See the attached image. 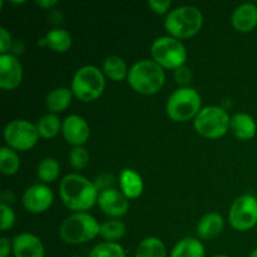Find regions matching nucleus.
<instances>
[{"instance_id":"nucleus-38","label":"nucleus","mask_w":257,"mask_h":257,"mask_svg":"<svg viewBox=\"0 0 257 257\" xmlns=\"http://www.w3.org/2000/svg\"><path fill=\"white\" fill-rule=\"evenodd\" d=\"M212 257H228V256H226V255H216V256H212Z\"/></svg>"},{"instance_id":"nucleus-2","label":"nucleus","mask_w":257,"mask_h":257,"mask_svg":"<svg viewBox=\"0 0 257 257\" xmlns=\"http://www.w3.org/2000/svg\"><path fill=\"white\" fill-rule=\"evenodd\" d=\"M128 84L141 94H155L163 87L166 74L155 60L143 59L135 63L128 72Z\"/></svg>"},{"instance_id":"nucleus-26","label":"nucleus","mask_w":257,"mask_h":257,"mask_svg":"<svg viewBox=\"0 0 257 257\" xmlns=\"http://www.w3.org/2000/svg\"><path fill=\"white\" fill-rule=\"evenodd\" d=\"M59 162L53 157H47L44 158V160L40 161V163L38 165L37 168L38 178H39L40 181H43L44 183L54 182L58 178V176H59Z\"/></svg>"},{"instance_id":"nucleus-25","label":"nucleus","mask_w":257,"mask_h":257,"mask_svg":"<svg viewBox=\"0 0 257 257\" xmlns=\"http://www.w3.org/2000/svg\"><path fill=\"white\" fill-rule=\"evenodd\" d=\"M62 123L59 117L54 113H47L37 122L39 136L43 138H54L62 131Z\"/></svg>"},{"instance_id":"nucleus-32","label":"nucleus","mask_w":257,"mask_h":257,"mask_svg":"<svg viewBox=\"0 0 257 257\" xmlns=\"http://www.w3.org/2000/svg\"><path fill=\"white\" fill-rule=\"evenodd\" d=\"M12 42L13 40L10 33L4 27L0 28V53L2 54H7L8 50L12 47Z\"/></svg>"},{"instance_id":"nucleus-14","label":"nucleus","mask_w":257,"mask_h":257,"mask_svg":"<svg viewBox=\"0 0 257 257\" xmlns=\"http://www.w3.org/2000/svg\"><path fill=\"white\" fill-rule=\"evenodd\" d=\"M98 206L105 215L110 217H120L125 215L130 208V200L122 191L115 188H104L98 197Z\"/></svg>"},{"instance_id":"nucleus-7","label":"nucleus","mask_w":257,"mask_h":257,"mask_svg":"<svg viewBox=\"0 0 257 257\" xmlns=\"http://www.w3.org/2000/svg\"><path fill=\"white\" fill-rule=\"evenodd\" d=\"M153 60L162 68L178 69L183 67L187 59V50L183 43L171 35L160 37L151 45Z\"/></svg>"},{"instance_id":"nucleus-39","label":"nucleus","mask_w":257,"mask_h":257,"mask_svg":"<svg viewBox=\"0 0 257 257\" xmlns=\"http://www.w3.org/2000/svg\"><path fill=\"white\" fill-rule=\"evenodd\" d=\"M72 257H80V256H72Z\"/></svg>"},{"instance_id":"nucleus-1","label":"nucleus","mask_w":257,"mask_h":257,"mask_svg":"<svg viewBox=\"0 0 257 257\" xmlns=\"http://www.w3.org/2000/svg\"><path fill=\"white\" fill-rule=\"evenodd\" d=\"M59 196L69 210L84 212L98 202L99 192L97 185L84 176L69 173L60 181Z\"/></svg>"},{"instance_id":"nucleus-4","label":"nucleus","mask_w":257,"mask_h":257,"mask_svg":"<svg viewBox=\"0 0 257 257\" xmlns=\"http://www.w3.org/2000/svg\"><path fill=\"white\" fill-rule=\"evenodd\" d=\"M100 225L92 215L87 212H75L65 218L59 228V235L69 245L89 242L99 235Z\"/></svg>"},{"instance_id":"nucleus-22","label":"nucleus","mask_w":257,"mask_h":257,"mask_svg":"<svg viewBox=\"0 0 257 257\" xmlns=\"http://www.w3.org/2000/svg\"><path fill=\"white\" fill-rule=\"evenodd\" d=\"M170 257H205V246L198 238L185 237L176 243Z\"/></svg>"},{"instance_id":"nucleus-9","label":"nucleus","mask_w":257,"mask_h":257,"mask_svg":"<svg viewBox=\"0 0 257 257\" xmlns=\"http://www.w3.org/2000/svg\"><path fill=\"white\" fill-rule=\"evenodd\" d=\"M37 124L29 120L14 119L4 128V140L15 151H28L37 145L39 140Z\"/></svg>"},{"instance_id":"nucleus-21","label":"nucleus","mask_w":257,"mask_h":257,"mask_svg":"<svg viewBox=\"0 0 257 257\" xmlns=\"http://www.w3.org/2000/svg\"><path fill=\"white\" fill-rule=\"evenodd\" d=\"M39 44L48 45L53 52L64 53L72 45V35L68 30L62 29V28H54L47 33L45 38L42 39V42H39Z\"/></svg>"},{"instance_id":"nucleus-31","label":"nucleus","mask_w":257,"mask_h":257,"mask_svg":"<svg viewBox=\"0 0 257 257\" xmlns=\"http://www.w3.org/2000/svg\"><path fill=\"white\" fill-rule=\"evenodd\" d=\"M0 211H2V221H0V227L3 231H7L12 228L15 223V213L10 206L7 203L2 202L0 205Z\"/></svg>"},{"instance_id":"nucleus-3","label":"nucleus","mask_w":257,"mask_h":257,"mask_svg":"<svg viewBox=\"0 0 257 257\" xmlns=\"http://www.w3.org/2000/svg\"><path fill=\"white\" fill-rule=\"evenodd\" d=\"M203 25V15L198 8L192 5H182L171 10L165 19V28L171 37L177 39H187L201 30Z\"/></svg>"},{"instance_id":"nucleus-37","label":"nucleus","mask_w":257,"mask_h":257,"mask_svg":"<svg viewBox=\"0 0 257 257\" xmlns=\"http://www.w3.org/2000/svg\"><path fill=\"white\" fill-rule=\"evenodd\" d=\"M248 257H257V248H255V250L250 253V256Z\"/></svg>"},{"instance_id":"nucleus-6","label":"nucleus","mask_w":257,"mask_h":257,"mask_svg":"<svg viewBox=\"0 0 257 257\" xmlns=\"http://www.w3.org/2000/svg\"><path fill=\"white\" fill-rule=\"evenodd\" d=\"M105 88L104 74L95 65H84L74 73L72 79L73 94L83 102H92L100 97Z\"/></svg>"},{"instance_id":"nucleus-36","label":"nucleus","mask_w":257,"mask_h":257,"mask_svg":"<svg viewBox=\"0 0 257 257\" xmlns=\"http://www.w3.org/2000/svg\"><path fill=\"white\" fill-rule=\"evenodd\" d=\"M57 4H58L57 0H37V5H39V7L42 8H45V9L55 7Z\"/></svg>"},{"instance_id":"nucleus-29","label":"nucleus","mask_w":257,"mask_h":257,"mask_svg":"<svg viewBox=\"0 0 257 257\" xmlns=\"http://www.w3.org/2000/svg\"><path fill=\"white\" fill-rule=\"evenodd\" d=\"M89 257H125V251L119 243L104 241L92 248Z\"/></svg>"},{"instance_id":"nucleus-28","label":"nucleus","mask_w":257,"mask_h":257,"mask_svg":"<svg viewBox=\"0 0 257 257\" xmlns=\"http://www.w3.org/2000/svg\"><path fill=\"white\" fill-rule=\"evenodd\" d=\"M127 227L124 223L119 220H108L100 225L99 235L104 238L105 241L109 242H115L117 240L122 238L124 236Z\"/></svg>"},{"instance_id":"nucleus-16","label":"nucleus","mask_w":257,"mask_h":257,"mask_svg":"<svg viewBox=\"0 0 257 257\" xmlns=\"http://www.w3.org/2000/svg\"><path fill=\"white\" fill-rule=\"evenodd\" d=\"M231 23L237 32L248 33L257 25V7L252 3H243L233 10Z\"/></svg>"},{"instance_id":"nucleus-34","label":"nucleus","mask_w":257,"mask_h":257,"mask_svg":"<svg viewBox=\"0 0 257 257\" xmlns=\"http://www.w3.org/2000/svg\"><path fill=\"white\" fill-rule=\"evenodd\" d=\"M175 78H176V80H177V83L185 85L190 82L191 78H192V74H191L190 69L183 65V67L178 68V69L175 70Z\"/></svg>"},{"instance_id":"nucleus-5","label":"nucleus","mask_w":257,"mask_h":257,"mask_svg":"<svg viewBox=\"0 0 257 257\" xmlns=\"http://www.w3.org/2000/svg\"><path fill=\"white\" fill-rule=\"evenodd\" d=\"M202 104L200 93L191 87H181L170 95L166 104L168 117L175 122H187L196 118Z\"/></svg>"},{"instance_id":"nucleus-30","label":"nucleus","mask_w":257,"mask_h":257,"mask_svg":"<svg viewBox=\"0 0 257 257\" xmlns=\"http://www.w3.org/2000/svg\"><path fill=\"white\" fill-rule=\"evenodd\" d=\"M89 162V153L84 146H78L73 147L69 152V163L75 170H83L88 166Z\"/></svg>"},{"instance_id":"nucleus-8","label":"nucleus","mask_w":257,"mask_h":257,"mask_svg":"<svg viewBox=\"0 0 257 257\" xmlns=\"http://www.w3.org/2000/svg\"><path fill=\"white\" fill-rule=\"evenodd\" d=\"M230 123L231 118L228 113L218 105L202 108L193 120V125L198 135L210 140L225 136L230 130Z\"/></svg>"},{"instance_id":"nucleus-12","label":"nucleus","mask_w":257,"mask_h":257,"mask_svg":"<svg viewBox=\"0 0 257 257\" xmlns=\"http://www.w3.org/2000/svg\"><path fill=\"white\" fill-rule=\"evenodd\" d=\"M23 80V67L14 54H0V87L15 89Z\"/></svg>"},{"instance_id":"nucleus-27","label":"nucleus","mask_w":257,"mask_h":257,"mask_svg":"<svg viewBox=\"0 0 257 257\" xmlns=\"http://www.w3.org/2000/svg\"><path fill=\"white\" fill-rule=\"evenodd\" d=\"M19 167L20 158L18 153L10 147H2L0 150V171L3 172V175H15Z\"/></svg>"},{"instance_id":"nucleus-15","label":"nucleus","mask_w":257,"mask_h":257,"mask_svg":"<svg viewBox=\"0 0 257 257\" xmlns=\"http://www.w3.org/2000/svg\"><path fill=\"white\" fill-rule=\"evenodd\" d=\"M14 257H44L45 250L42 240L30 232H23L13 238Z\"/></svg>"},{"instance_id":"nucleus-19","label":"nucleus","mask_w":257,"mask_h":257,"mask_svg":"<svg viewBox=\"0 0 257 257\" xmlns=\"http://www.w3.org/2000/svg\"><path fill=\"white\" fill-rule=\"evenodd\" d=\"M223 227H225V220L220 213H206L197 223V235L203 240H208L220 235Z\"/></svg>"},{"instance_id":"nucleus-33","label":"nucleus","mask_w":257,"mask_h":257,"mask_svg":"<svg viewBox=\"0 0 257 257\" xmlns=\"http://www.w3.org/2000/svg\"><path fill=\"white\" fill-rule=\"evenodd\" d=\"M151 9L156 13V14H165L171 7V0H150L148 2Z\"/></svg>"},{"instance_id":"nucleus-20","label":"nucleus","mask_w":257,"mask_h":257,"mask_svg":"<svg viewBox=\"0 0 257 257\" xmlns=\"http://www.w3.org/2000/svg\"><path fill=\"white\" fill-rule=\"evenodd\" d=\"M72 98V89L65 87L55 88L48 93L47 98H45V105L50 113H54V114L55 113H62L69 107Z\"/></svg>"},{"instance_id":"nucleus-10","label":"nucleus","mask_w":257,"mask_h":257,"mask_svg":"<svg viewBox=\"0 0 257 257\" xmlns=\"http://www.w3.org/2000/svg\"><path fill=\"white\" fill-rule=\"evenodd\" d=\"M228 221L235 230L247 231L257 225V198L242 195L233 201L228 212Z\"/></svg>"},{"instance_id":"nucleus-11","label":"nucleus","mask_w":257,"mask_h":257,"mask_svg":"<svg viewBox=\"0 0 257 257\" xmlns=\"http://www.w3.org/2000/svg\"><path fill=\"white\" fill-rule=\"evenodd\" d=\"M53 191L44 183H34L25 190L23 205L32 213H43L53 205Z\"/></svg>"},{"instance_id":"nucleus-18","label":"nucleus","mask_w":257,"mask_h":257,"mask_svg":"<svg viewBox=\"0 0 257 257\" xmlns=\"http://www.w3.org/2000/svg\"><path fill=\"white\" fill-rule=\"evenodd\" d=\"M120 191L128 200L138 198L143 192V180L141 175L131 168H124L119 175Z\"/></svg>"},{"instance_id":"nucleus-13","label":"nucleus","mask_w":257,"mask_h":257,"mask_svg":"<svg viewBox=\"0 0 257 257\" xmlns=\"http://www.w3.org/2000/svg\"><path fill=\"white\" fill-rule=\"evenodd\" d=\"M62 133L69 145L78 147L89 140L90 128L84 118L78 114H70L63 120Z\"/></svg>"},{"instance_id":"nucleus-35","label":"nucleus","mask_w":257,"mask_h":257,"mask_svg":"<svg viewBox=\"0 0 257 257\" xmlns=\"http://www.w3.org/2000/svg\"><path fill=\"white\" fill-rule=\"evenodd\" d=\"M10 250L13 251V245H10V240L7 236H3L0 238V257L9 256Z\"/></svg>"},{"instance_id":"nucleus-17","label":"nucleus","mask_w":257,"mask_h":257,"mask_svg":"<svg viewBox=\"0 0 257 257\" xmlns=\"http://www.w3.org/2000/svg\"><path fill=\"white\" fill-rule=\"evenodd\" d=\"M230 128L235 137L241 141H248L255 137L257 125L255 119L247 113H236L231 117Z\"/></svg>"},{"instance_id":"nucleus-24","label":"nucleus","mask_w":257,"mask_h":257,"mask_svg":"<svg viewBox=\"0 0 257 257\" xmlns=\"http://www.w3.org/2000/svg\"><path fill=\"white\" fill-rule=\"evenodd\" d=\"M136 257H167V250L160 238L147 237L138 245Z\"/></svg>"},{"instance_id":"nucleus-23","label":"nucleus","mask_w":257,"mask_h":257,"mask_svg":"<svg viewBox=\"0 0 257 257\" xmlns=\"http://www.w3.org/2000/svg\"><path fill=\"white\" fill-rule=\"evenodd\" d=\"M128 72L130 69L125 64L124 59L118 55H109L103 62V73L114 82L124 80L128 77Z\"/></svg>"}]
</instances>
